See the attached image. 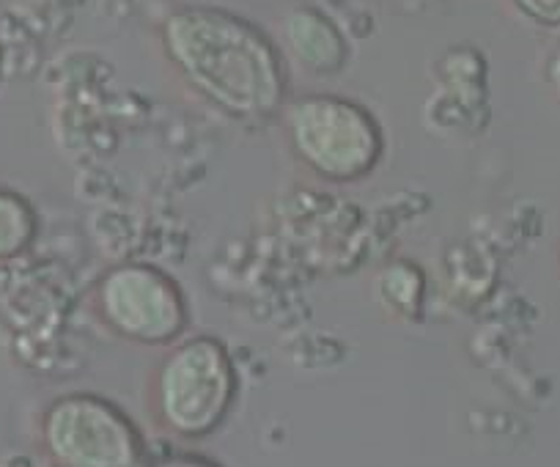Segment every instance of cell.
Returning a JSON list of instances; mask_svg holds the SVG:
<instances>
[{"instance_id":"277c9868","label":"cell","mask_w":560,"mask_h":467,"mask_svg":"<svg viewBox=\"0 0 560 467\" xmlns=\"http://www.w3.org/2000/svg\"><path fill=\"white\" fill-rule=\"evenodd\" d=\"M39 445L52 467H149L138 423L100 394H61L39 416Z\"/></svg>"},{"instance_id":"9c48e42d","label":"cell","mask_w":560,"mask_h":467,"mask_svg":"<svg viewBox=\"0 0 560 467\" xmlns=\"http://www.w3.org/2000/svg\"><path fill=\"white\" fill-rule=\"evenodd\" d=\"M149 467H223V465L201 454H171V456H163V459H154Z\"/></svg>"},{"instance_id":"8992f818","label":"cell","mask_w":560,"mask_h":467,"mask_svg":"<svg viewBox=\"0 0 560 467\" xmlns=\"http://www.w3.org/2000/svg\"><path fill=\"white\" fill-rule=\"evenodd\" d=\"M283 31L289 50L314 74H336L347 63V39L336 23L316 9H294Z\"/></svg>"},{"instance_id":"3957f363","label":"cell","mask_w":560,"mask_h":467,"mask_svg":"<svg viewBox=\"0 0 560 467\" xmlns=\"http://www.w3.org/2000/svg\"><path fill=\"white\" fill-rule=\"evenodd\" d=\"M292 154L314 176L336 185L374 174L385 136L374 113L338 94H305L283 107Z\"/></svg>"},{"instance_id":"52a82bcc","label":"cell","mask_w":560,"mask_h":467,"mask_svg":"<svg viewBox=\"0 0 560 467\" xmlns=\"http://www.w3.org/2000/svg\"><path fill=\"white\" fill-rule=\"evenodd\" d=\"M39 234V214L23 192L0 185V265L28 254Z\"/></svg>"},{"instance_id":"30bf717a","label":"cell","mask_w":560,"mask_h":467,"mask_svg":"<svg viewBox=\"0 0 560 467\" xmlns=\"http://www.w3.org/2000/svg\"><path fill=\"white\" fill-rule=\"evenodd\" d=\"M0 72H3V45H0Z\"/></svg>"},{"instance_id":"5b68a950","label":"cell","mask_w":560,"mask_h":467,"mask_svg":"<svg viewBox=\"0 0 560 467\" xmlns=\"http://www.w3.org/2000/svg\"><path fill=\"white\" fill-rule=\"evenodd\" d=\"M91 314L113 336L140 347H168L190 322L179 281L147 261L110 267L91 289Z\"/></svg>"},{"instance_id":"7a4b0ae2","label":"cell","mask_w":560,"mask_h":467,"mask_svg":"<svg viewBox=\"0 0 560 467\" xmlns=\"http://www.w3.org/2000/svg\"><path fill=\"white\" fill-rule=\"evenodd\" d=\"M240 394V372L223 341L192 336L160 358L149 385L154 423L176 440L218 432Z\"/></svg>"},{"instance_id":"ba28073f","label":"cell","mask_w":560,"mask_h":467,"mask_svg":"<svg viewBox=\"0 0 560 467\" xmlns=\"http://www.w3.org/2000/svg\"><path fill=\"white\" fill-rule=\"evenodd\" d=\"M527 20L547 28H560V0H511Z\"/></svg>"},{"instance_id":"6da1fadb","label":"cell","mask_w":560,"mask_h":467,"mask_svg":"<svg viewBox=\"0 0 560 467\" xmlns=\"http://www.w3.org/2000/svg\"><path fill=\"white\" fill-rule=\"evenodd\" d=\"M182 80L236 121H267L287 107L289 69L267 31L220 7H182L160 25Z\"/></svg>"}]
</instances>
